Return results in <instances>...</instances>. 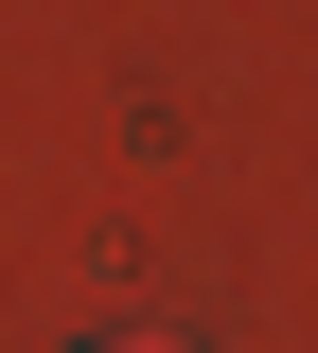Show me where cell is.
<instances>
[{"instance_id":"obj_1","label":"cell","mask_w":318,"mask_h":353,"mask_svg":"<svg viewBox=\"0 0 318 353\" xmlns=\"http://www.w3.org/2000/svg\"><path fill=\"white\" fill-rule=\"evenodd\" d=\"M89 353H177V336H89Z\"/></svg>"}]
</instances>
